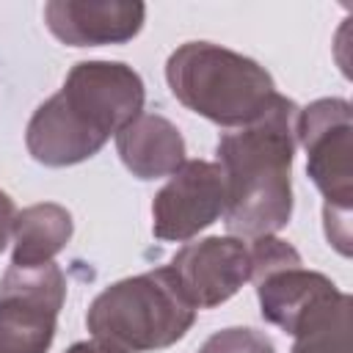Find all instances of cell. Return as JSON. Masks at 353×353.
Segmentation results:
<instances>
[{"instance_id":"30bf717a","label":"cell","mask_w":353,"mask_h":353,"mask_svg":"<svg viewBox=\"0 0 353 353\" xmlns=\"http://www.w3.org/2000/svg\"><path fill=\"white\" fill-rule=\"evenodd\" d=\"M254 284H256V301H259L262 320L281 328L290 336L301 328V323L312 312H317L320 306H325L342 292L328 276L317 270H306L303 265L279 268L256 279Z\"/></svg>"},{"instance_id":"7a4b0ae2","label":"cell","mask_w":353,"mask_h":353,"mask_svg":"<svg viewBox=\"0 0 353 353\" xmlns=\"http://www.w3.org/2000/svg\"><path fill=\"white\" fill-rule=\"evenodd\" d=\"M298 113L292 99L276 94L251 124L221 135L215 154L226 179L223 226L232 237L254 240L290 223Z\"/></svg>"},{"instance_id":"277c9868","label":"cell","mask_w":353,"mask_h":353,"mask_svg":"<svg viewBox=\"0 0 353 353\" xmlns=\"http://www.w3.org/2000/svg\"><path fill=\"white\" fill-rule=\"evenodd\" d=\"M196 323V309L165 268L105 287L85 312L94 339L121 353H152L176 345Z\"/></svg>"},{"instance_id":"9a60e30c","label":"cell","mask_w":353,"mask_h":353,"mask_svg":"<svg viewBox=\"0 0 353 353\" xmlns=\"http://www.w3.org/2000/svg\"><path fill=\"white\" fill-rule=\"evenodd\" d=\"M17 204H14V199L6 193V190H0V254L6 251V245H8V240H11V229H14V218H17Z\"/></svg>"},{"instance_id":"4fadbf2b","label":"cell","mask_w":353,"mask_h":353,"mask_svg":"<svg viewBox=\"0 0 353 353\" xmlns=\"http://www.w3.org/2000/svg\"><path fill=\"white\" fill-rule=\"evenodd\" d=\"M350 295L339 292L334 301L312 312L292 334L290 353H350Z\"/></svg>"},{"instance_id":"2e32d148","label":"cell","mask_w":353,"mask_h":353,"mask_svg":"<svg viewBox=\"0 0 353 353\" xmlns=\"http://www.w3.org/2000/svg\"><path fill=\"white\" fill-rule=\"evenodd\" d=\"M66 353H121V350H116L99 339H85V342H74L72 347H66Z\"/></svg>"},{"instance_id":"3957f363","label":"cell","mask_w":353,"mask_h":353,"mask_svg":"<svg viewBox=\"0 0 353 353\" xmlns=\"http://www.w3.org/2000/svg\"><path fill=\"white\" fill-rule=\"evenodd\" d=\"M165 83L176 102L226 130L251 124L279 94L265 66L212 41L179 44L165 61Z\"/></svg>"},{"instance_id":"5b68a950","label":"cell","mask_w":353,"mask_h":353,"mask_svg":"<svg viewBox=\"0 0 353 353\" xmlns=\"http://www.w3.org/2000/svg\"><path fill=\"white\" fill-rule=\"evenodd\" d=\"M298 143L306 152V174L323 196V229L328 245L350 256L353 229V110L347 99L323 97L298 113Z\"/></svg>"},{"instance_id":"8fae6325","label":"cell","mask_w":353,"mask_h":353,"mask_svg":"<svg viewBox=\"0 0 353 353\" xmlns=\"http://www.w3.org/2000/svg\"><path fill=\"white\" fill-rule=\"evenodd\" d=\"M116 152L135 179L171 176L185 157V138L179 127L160 113H141L116 132Z\"/></svg>"},{"instance_id":"6da1fadb","label":"cell","mask_w":353,"mask_h":353,"mask_svg":"<svg viewBox=\"0 0 353 353\" xmlns=\"http://www.w3.org/2000/svg\"><path fill=\"white\" fill-rule=\"evenodd\" d=\"M143 80L130 63L80 61L61 91L33 110L25 130L28 154L50 168L85 163L143 113Z\"/></svg>"},{"instance_id":"9c48e42d","label":"cell","mask_w":353,"mask_h":353,"mask_svg":"<svg viewBox=\"0 0 353 353\" xmlns=\"http://www.w3.org/2000/svg\"><path fill=\"white\" fill-rule=\"evenodd\" d=\"M146 22L138 0H50L44 3L47 30L69 47H105L132 41Z\"/></svg>"},{"instance_id":"52a82bcc","label":"cell","mask_w":353,"mask_h":353,"mask_svg":"<svg viewBox=\"0 0 353 353\" xmlns=\"http://www.w3.org/2000/svg\"><path fill=\"white\" fill-rule=\"evenodd\" d=\"M226 179L218 163L185 160L152 201V234L165 243L193 240L223 218Z\"/></svg>"},{"instance_id":"7c38bea8","label":"cell","mask_w":353,"mask_h":353,"mask_svg":"<svg viewBox=\"0 0 353 353\" xmlns=\"http://www.w3.org/2000/svg\"><path fill=\"white\" fill-rule=\"evenodd\" d=\"M74 221L63 204L41 201L17 212L11 229V265H44L52 262L72 240Z\"/></svg>"},{"instance_id":"5bb4252c","label":"cell","mask_w":353,"mask_h":353,"mask_svg":"<svg viewBox=\"0 0 353 353\" xmlns=\"http://www.w3.org/2000/svg\"><path fill=\"white\" fill-rule=\"evenodd\" d=\"M199 353H276V345L265 331L248 325H232L207 336Z\"/></svg>"},{"instance_id":"8992f818","label":"cell","mask_w":353,"mask_h":353,"mask_svg":"<svg viewBox=\"0 0 353 353\" xmlns=\"http://www.w3.org/2000/svg\"><path fill=\"white\" fill-rule=\"evenodd\" d=\"M66 301V276L55 262L8 265L0 279V353H47Z\"/></svg>"},{"instance_id":"ba28073f","label":"cell","mask_w":353,"mask_h":353,"mask_svg":"<svg viewBox=\"0 0 353 353\" xmlns=\"http://www.w3.org/2000/svg\"><path fill=\"white\" fill-rule=\"evenodd\" d=\"M168 270L193 309H215L251 281V248L240 237H204L182 245Z\"/></svg>"}]
</instances>
